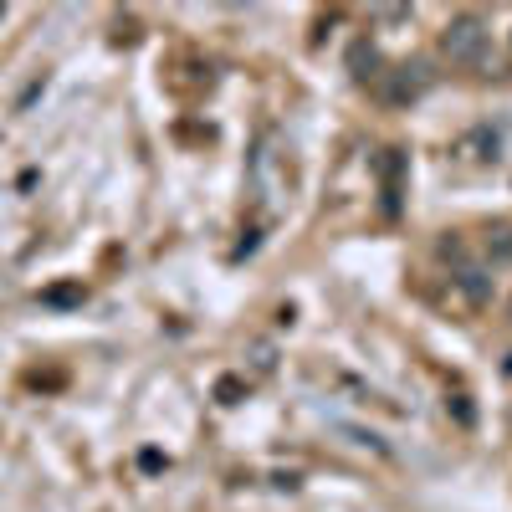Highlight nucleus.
<instances>
[{
    "instance_id": "1",
    "label": "nucleus",
    "mask_w": 512,
    "mask_h": 512,
    "mask_svg": "<svg viewBox=\"0 0 512 512\" xmlns=\"http://www.w3.org/2000/svg\"><path fill=\"white\" fill-rule=\"evenodd\" d=\"M492 47V31L482 16H451L446 31H441V57L456 62V67H477Z\"/></svg>"
},
{
    "instance_id": "2",
    "label": "nucleus",
    "mask_w": 512,
    "mask_h": 512,
    "mask_svg": "<svg viewBox=\"0 0 512 512\" xmlns=\"http://www.w3.org/2000/svg\"><path fill=\"white\" fill-rule=\"evenodd\" d=\"M425 88H431V77H425V67H420V62H415V67H400L395 88H390V103H410V98H420Z\"/></svg>"
},
{
    "instance_id": "4",
    "label": "nucleus",
    "mask_w": 512,
    "mask_h": 512,
    "mask_svg": "<svg viewBox=\"0 0 512 512\" xmlns=\"http://www.w3.org/2000/svg\"><path fill=\"white\" fill-rule=\"evenodd\" d=\"M461 287H466V297H472V303H487V282H482V272L466 267V272H461Z\"/></svg>"
},
{
    "instance_id": "6",
    "label": "nucleus",
    "mask_w": 512,
    "mask_h": 512,
    "mask_svg": "<svg viewBox=\"0 0 512 512\" xmlns=\"http://www.w3.org/2000/svg\"><path fill=\"white\" fill-rule=\"evenodd\" d=\"M507 318H512V297H507Z\"/></svg>"
},
{
    "instance_id": "5",
    "label": "nucleus",
    "mask_w": 512,
    "mask_h": 512,
    "mask_svg": "<svg viewBox=\"0 0 512 512\" xmlns=\"http://www.w3.org/2000/svg\"><path fill=\"white\" fill-rule=\"evenodd\" d=\"M251 364H256V374H272L277 349H272V344H251Z\"/></svg>"
},
{
    "instance_id": "3",
    "label": "nucleus",
    "mask_w": 512,
    "mask_h": 512,
    "mask_svg": "<svg viewBox=\"0 0 512 512\" xmlns=\"http://www.w3.org/2000/svg\"><path fill=\"white\" fill-rule=\"evenodd\" d=\"M487 256H497V262H512V226H492V231H487Z\"/></svg>"
}]
</instances>
